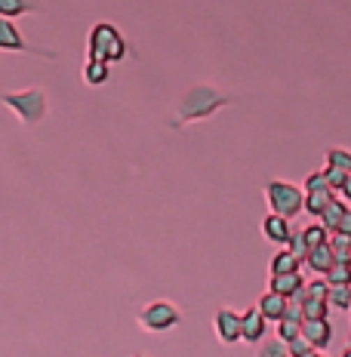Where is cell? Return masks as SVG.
Wrapping results in <instances>:
<instances>
[{
	"mask_svg": "<svg viewBox=\"0 0 351 357\" xmlns=\"http://www.w3.org/2000/svg\"><path fill=\"white\" fill-rule=\"evenodd\" d=\"M302 339L308 342L311 348H327L333 339V326L327 317H320V321H302Z\"/></svg>",
	"mask_w": 351,
	"mask_h": 357,
	"instance_id": "obj_6",
	"label": "cell"
},
{
	"mask_svg": "<svg viewBox=\"0 0 351 357\" xmlns=\"http://www.w3.org/2000/svg\"><path fill=\"white\" fill-rule=\"evenodd\" d=\"M290 252H293V256H299V259L308 256V247H305L302 231H293V237H290Z\"/></svg>",
	"mask_w": 351,
	"mask_h": 357,
	"instance_id": "obj_29",
	"label": "cell"
},
{
	"mask_svg": "<svg viewBox=\"0 0 351 357\" xmlns=\"http://www.w3.org/2000/svg\"><path fill=\"white\" fill-rule=\"evenodd\" d=\"M299 262H302V259L293 256L290 250L278 252V256L271 259V278H274V274H293V271H299Z\"/></svg>",
	"mask_w": 351,
	"mask_h": 357,
	"instance_id": "obj_15",
	"label": "cell"
},
{
	"mask_svg": "<svg viewBox=\"0 0 351 357\" xmlns=\"http://www.w3.org/2000/svg\"><path fill=\"white\" fill-rule=\"evenodd\" d=\"M327 305L339 308V311H348L351 308V287H330L327 289Z\"/></svg>",
	"mask_w": 351,
	"mask_h": 357,
	"instance_id": "obj_20",
	"label": "cell"
},
{
	"mask_svg": "<svg viewBox=\"0 0 351 357\" xmlns=\"http://www.w3.org/2000/svg\"><path fill=\"white\" fill-rule=\"evenodd\" d=\"M0 99L6 102L16 114L22 117L25 123H37L43 117V111H47V96L40 93V89H25V93H6L0 96Z\"/></svg>",
	"mask_w": 351,
	"mask_h": 357,
	"instance_id": "obj_3",
	"label": "cell"
},
{
	"mask_svg": "<svg viewBox=\"0 0 351 357\" xmlns=\"http://www.w3.org/2000/svg\"><path fill=\"white\" fill-rule=\"evenodd\" d=\"M213 324H216V336H219V342H225V345H234L241 339V314L237 311L222 308Z\"/></svg>",
	"mask_w": 351,
	"mask_h": 357,
	"instance_id": "obj_5",
	"label": "cell"
},
{
	"mask_svg": "<svg viewBox=\"0 0 351 357\" xmlns=\"http://www.w3.org/2000/svg\"><path fill=\"white\" fill-rule=\"evenodd\" d=\"M324 173H327V182H330V188L333 191H342V185H345L348 173H342V169H333V167H327Z\"/></svg>",
	"mask_w": 351,
	"mask_h": 357,
	"instance_id": "obj_28",
	"label": "cell"
},
{
	"mask_svg": "<svg viewBox=\"0 0 351 357\" xmlns=\"http://www.w3.org/2000/svg\"><path fill=\"white\" fill-rule=\"evenodd\" d=\"M84 80L89 86H99L108 80V62H96V59H87L84 65Z\"/></svg>",
	"mask_w": 351,
	"mask_h": 357,
	"instance_id": "obj_16",
	"label": "cell"
},
{
	"mask_svg": "<svg viewBox=\"0 0 351 357\" xmlns=\"http://www.w3.org/2000/svg\"><path fill=\"white\" fill-rule=\"evenodd\" d=\"M330 250H333V256H336V262H351V237L348 234H342V231H333L330 234Z\"/></svg>",
	"mask_w": 351,
	"mask_h": 357,
	"instance_id": "obj_17",
	"label": "cell"
},
{
	"mask_svg": "<svg viewBox=\"0 0 351 357\" xmlns=\"http://www.w3.org/2000/svg\"><path fill=\"white\" fill-rule=\"evenodd\" d=\"M262 234H265V241L283 247V243H290V237H293V228H290V219L271 213V215H265V222H262Z\"/></svg>",
	"mask_w": 351,
	"mask_h": 357,
	"instance_id": "obj_8",
	"label": "cell"
},
{
	"mask_svg": "<svg viewBox=\"0 0 351 357\" xmlns=\"http://www.w3.org/2000/svg\"><path fill=\"white\" fill-rule=\"evenodd\" d=\"M139 357H142V354H139Z\"/></svg>",
	"mask_w": 351,
	"mask_h": 357,
	"instance_id": "obj_35",
	"label": "cell"
},
{
	"mask_svg": "<svg viewBox=\"0 0 351 357\" xmlns=\"http://www.w3.org/2000/svg\"><path fill=\"white\" fill-rule=\"evenodd\" d=\"M302 237H305V247H308V252L315 247H324L327 241H330V231H327L320 222H315V225H305L302 228Z\"/></svg>",
	"mask_w": 351,
	"mask_h": 357,
	"instance_id": "obj_19",
	"label": "cell"
},
{
	"mask_svg": "<svg viewBox=\"0 0 351 357\" xmlns=\"http://www.w3.org/2000/svg\"><path fill=\"white\" fill-rule=\"evenodd\" d=\"M31 6H28V0H0V16L10 19V16H22V13H28Z\"/></svg>",
	"mask_w": 351,
	"mask_h": 357,
	"instance_id": "obj_24",
	"label": "cell"
},
{
	"mask_svg": "<svg viewBox=\"0 0 351 357\" xmlns=\"http://www.w3.org/2000/svg\"><path fill=\"white\" fill-rule=\"evenodd\" d=\"M287 321H296V324H302L305 321V311H302V302H296V299H290V305H287Z\"/></svg>",
	"mask_w": 351,
	"mask_h": 357,
	"instance_id": "obj_30",
	"label": "cell"
},
{
	"mask_svg": "<svg viewBox=\"0 0 351 357\" xmlns=\"http://www.w3.org/2000/svg\"><path fill=\"white\" fill-rule=\"evenodd\" d=\"M0 50H28L22 34L13 28V22L3 16H0Z\"/></svg>",
	"mask_w": 351,
	"mask_h": 357,
	"instance_id": "obj_14",
	"label": "cell"
},
{
	"mask_svg": "<svg viewBox=\"0 0 351 357\" xmlns=\"http://www.w3.org/2000/svg\"><path fill=\"white\" fill-rule=\"evenodd\" d=\"M287 351H290V357H315V348H311L302 336L293 339V342H287Z\"/></svg>",
	"mask_w": 351,
	"mask_h": 357,
	"instance_id": "obj_26",
	"label": "cell"
},
{
	"mask_svg": "<svg viewBox=\"0 0 351 357\" xmlns=\"http://www.w3.org/2000/svg\"><path fill=\"white\" fill-rule=\"evenodd\" d=\"M339 231H342V234H348V237H351V210L345 213V219H342V225H339Z\"/></svg>",
	"mask_w": 351,
	"mask_h": 357,
	"instance_id": "obj_31",
	"label": "cell"
},
{
	"mask_svg": "<svg viewBox=\"0 0 351 357\" xmlns=\"http://www.w3.org/2000/svg\"><path fill=\"white\" fill-rule=\"evenodd\" d=\"M305 262H308V268L315 274H327L333 268V262H336V256H333V250H330V243H324V247H315L305 256Z\"/></svg>",
	"mask_w": 351,
	"mask_h": 357,
	"instance_id": "obj_11",
	"label": "cell"
},
{
	"mask_svg": "<svg viewBox=\"0 0 351 357\" xmlns=\"http://www.w3.org/2000/svg\"><path fill=\"white\" fill-rule=\"evenodd\" d=\"M124 53H126L124 37L114 25L99 22V25L89 28V40H87L89 59H96V62H117V59H124Z\"/></svg>",
	"mask_w": 351,
	"mask_h": 357,
	"instance_id": "obj_1",
	"label": "cell"
},
{
	"mask_svg": "<svg viewBox=\"0 0 351 357\" xmlns=\"http://www.w3.org/2000/svg\"><path fill=\"white\" fill-rule=\"evenodd\" d=\"M342 197L351 200V173H348V178H345V185H342Z\"/></svg>",
	"mask_w": 351,
	"mask_h": 357,
	"instance_id": "obj_32",
	"label": "cell"
},
{
	"mask_svg": "<svg viewBox=\"0 0 351 357\" xmlns=\"http://www.w3.org/2000/svg\"><path fill=\"white\" fill-rule=\"evenodd\" d=\"M302 311H305V321H320V317L330 314V305H327V299H305Z\"/></svg>",
	"mask_w": 351,
	"mask_h": 357,
	"instance_id": "obj_22",
	"label": "cell"
},
{
	"mask_svg": "<svg viewBox=\"0 0 351 357\" xmlns=\"http://www.w3.org/2000/svg\"><path fill=\"white\" fill-rule=\"evenodd\" d=\"M336 200V191H330V188H324V191H308L305 195V213H311V215H324V210L330 206Z\"/></svg>",
	"mask_w": 351,
	"mask_h": 357,
	"instance_id": "obj_12",
	"label": "cell"
},
{
	"mask_svg": "<svg viewBox=\"0 0 351 357\" xmlns=\"http://www.w3.org/2000/svg\"><path fill=\"white\" fill-rule=\"evenodd\" d=\"M179 321H182V314L176 311L173 302H151L148 308L139 311V324H142V330H148V333L173 330Z\"/></svg>",
	"mask_w": 351,
	"mask_h": 357,
	"instance_id": "obj_4",
	"label": "cell"
},
{
	"mask_svg": "<svg viewBox=\"0 0 351 357\" xmlns=\"http://www.w3.org/2000/svg\"><path fill=\"white\" fill-rule=\"evenodd\" d=\"M265 197H268V204H271V213L283 215V219H293V215L305 210L302 188H296V185H290V182H281V178H271V182L265 185Z\"/></svg>",
	"mask_w": 351,
	"mask_h": 357,
	"instance_id": "obj_2",
	"label": "cell"
},
{
	"mask_svg": "<svg viewBox=\"0 0 351 357\" xmlns=\"http://www.w3.org/2000/svg\"><path fill=\"white\" fill-rule=\"evenodd\" d=\"M315 357H324V354H315Z\"/></svg>",
	"mask_w": 351,
	"mask_h": 357,
	"instance_id": "obj_34",
	"label": "cell"
},
{
	"mask_svg": "<svg viewBox=\"0 0 351 357\" xmlns=\"http://www.w3.org/2000/svg\"><path fill=\"white\" fill-rule=\"evenodd\" d=\"M259 357H290V351H287V342H281V339L265 342V345L259 348Z\"/></svg>",
	"mask_w": 351,
	"mask_h": 357,
	"instance_id": "obj_25",
	"label": "cell"
},
{
	"mask_svg": "<svg viewBox=\"0 0 351 357\" xmlns=\"http://www.w3.org/2000/svg\"><path fill=\"white\" fill-rule=\"evenodd\" d=\"M327 167L351 173V151H345V148H330V151H327Z\"/></svg>",
	"mask_w": 351,
	"mask_h": 357,
	"instance_id": "obj_21",
	"label": "cell"
},
{
	"mask_svg": "<svg viewBox=\"0 0 351 357\" xmlns=\"http://www.w3.org/2000/svg\"><path fill=\"white\" fill-rule=\"evenodd\" d=\"M330 287H351V262H333V268L324 274Z\"/></svg>",
	"mask_w": 351,
	"mask_h": 357,
	"instance_id": "obj_18",
	"label": "cell"
},
{
	"mask_svg": "<svg viewBox=\"0 0 351 357\" xmlns=\"http://www.w3.org/2000/svg\"><path fill=\"white\" fill-rule=\"evenodd\" d=\"M324 188H330V182H327V173L320 169V173H311L308 178H305V195L308 191H324ZM333 191V188H330Z\"/></svg>",
	"mask_w": 351,
	"mask_h": 357,
	"instance_id": "obj_27",
	"label": "cell"
},
{
	"mask_svg": "<svg viewBox=\"0 0 351 357\" xmlns=\"http://www.w3.org/2000/svg\"><path fill=\"white\" fill-rule=\"evenodd\" d=\"M302 336V324H296V321H278V339L281 342H293V339H299Z\"/></svg>",
	"mask_w": 351,
	"mask_h": 357,
	"instance_id": "obj_23",
	"label": "cell"
},
{
	"mask_svg": "<svg viewBox=\"0 0 351 357\" xmlns=\"http://www.w3.org/2000/svg\"><path fill=\"white\" fill-rule=\"evenodd\" d=\"M345 213H348V206L342 204V200H333V204L324 210V215H320V225H324L330 234L339 231V225H342V219H345Z\"/></svg>",
	"mask_w": 351,
	"mask_h": 357,
	"instance_id": "obj_13",
	"label": "cell"
},
{
	"mask_svg": "<svg viewBox=\"0 0 351 357\" xmlns=\"http://www.w3.org/2000/svg\"><path fill=\"white\" fill-rule=\"evenodd\" d=\"M265 317H262V311L259 308H246L244 314H241V339H246V342H253L256 345L259 339L265 336Z\"/></svg>",
	"mask_w": 351,
	"mask_h": 357,
	"instance_id": "obj_7",
	"label": "cell"
},
{
	"mask_svg": "<svg viewBox=\"0 0 351 357\" xmlns=\"http://www.w3.org/2000/svg\"><path fill=\"white\" fill-rule=\"evenodd\" d=\"M302 287H305V280H302V274H299V271H293V274H274V278H271V293H281V296H287V299H293Z\"/></svg>",
	"mask_w": 351,
	"mask_h": 357,
	"instance_id": "obj_10",
	"label": "cell"
},
{
	"mask_svg": "<svg viewBox=\"0 0 351 357\" xmlns=\"http://www.w3.org/2000/svg\"><path fill=\"white\" fill-rule=\"evenodd\" d=\"M287 305H290V299L287 296H281V293H271V289H268V293L262 296V299H259V305L256 308L262 311V317L265 321H283V314H287Z\"/></svg>",
	"mask_w": 351,
	"mask_h": 357,
	"instance_id": "obj_9",
	"label": "cell"
},
{
	"mask_svg": "<svg viewBox=\"0 0 351 357\" xmlns=\"http://www.w3.org/2000/svg\"><path fill=\"white\" fill-rule=\"evenodd\" d=\"M342 357H351V345L345 348V351H342Z\"/></svg>",
	"mask_w": 351,
	"mask_h": 357,
	"instance_id": "obj_33",
	"label": "cell"
}]
</instances>
